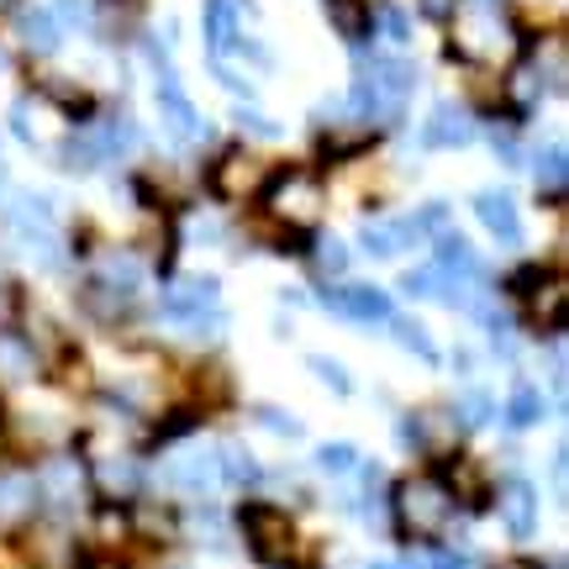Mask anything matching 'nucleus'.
<instances>
[{
  "label": "nucleus",
  "mask_w": 569,
  "mask_h": 569,
  "mask_svg": "<svg viewBox=\"0 0 569 569\" xmlns=\"http://www.w3.org/2000/svg\"><path fill=\"white\" fill-rule=\"evenodd\" d=\"M465 507H459V490L448 486V475L438 465H417V475L396 480L386 490V528L396 543H459L465 538Z\"/></svg>",
  "instance_id": "obj_1"
},
{
  "label": "nucleus",
  "mask_w": 569,
  "mask_h": 569,
  "mask_svg": "<svg viewBox=\"0 0 569 569\" xmlns=\"http://www.w3.org/2000/svg\"><path fill=\"white\" fill-rule=\"evenodd\" d=\"M411 96H417V63L375 53V59H359V69H353V90H348L343 111L365 132H380L407 111Z\"/></svg>",
  "instance_id": "obj_2"
},
{
  "label": "nucleus",
  "mask_w": 569,
  "mask_h": 569,
  "mask_svg": "<svg viewBox=\"0 0 569 569\" xmlns=\"http://www.w3.org/2000/svg\"><path fill=\"white\" fill-rule=\"evenodd\" d=\"M253 206L269 232H317L327 217V184L311 163H280L264 174Z\"/></svg>",
  "instance_id": "obj_3"
},
{
  "label": "nucleus",
  "mask_w": 569,
  "mask_h": 569,
  "mask_svg": "<svg viewBox=\"0 0 569 569\" xmlns=\"http://www.w3.org/2000/svg\"><path fill=\"white\" fill-rule=\"evenodd\" d=\"M232 528H238V543H243L248 559L259 569H284V565H296V559H306L296 511L280 507V501L243 496V507L232 511Z\"/></svg>",
  "instance_id": "obj_4"
},
{
  "label": "nucleus",
  "mask_w": 569,
  "mask_h": 569,
  "mask_svg": "<svg viewBox=\"0 0 569 569\" xmlns=\"http://www.w3.org/2000/svg\"><path fill=\"white\" fill-rule=\"evenodd\" d=\"M148 486H159V496H180V501H211L222 490V465H217V443L201 448H169L159 469H148Z\"/></svg>",
  "instance_id": "obj_5"
},
{
  "label": "nucleus",
  "mask_w": 569,
  "mask_h": 569,
  "mask_svg": "<svg viewBox=\"0 0 569 569\" xmlns=\"http://www.w3.org/2000/svg\"><path fill=\"white\" fill-rule=\"evenodd\" d=\"M490 511L501 517V528H507L511 543H532V532L543 522V490L532 486L522 469H507V475H496V486H490Z\"/></svg>",
  "instance_id": "obj_6"
},
{
  "label": "nucleus",
  "mask_w": 569,
  "mask_h": 569,
  "mask_svg": "<svg viewBox=\"0 0 569 569\" xmlns=\"http://www.w3.org/2000/svg\"><path fill=\"white\" fill-rule=\"evenodd\" d=\"M264 174L269 169L253 159V148L232 142V148H222V153L211 159V169H206V190H211L217 201H253L259 184H264Z\"/></svg>",
  "instance_id": "obj_7"
},
{
  "label": "nucleus",
  "mask_w": 569,
  "mask_h": 569,
  "mask_svg": "<svg viewBox=\"0 0 569 569\" xmlns=\"http://www.w3.org/2000/svg\"><path fill=\"white\" fill-rule=\"evenodd\" d=\"M153 101H159V117H163V132L174 142H206L211 138V122H206L201 111H196V101L184 96L180 74H174V63L169 69H153Z\"/></svg>",
  "instance_id": "obj_8"
},
{
  "label": "nucleus",
  "mask_w": 569,
  "mask_h": 569,
  "mask_svg": "<svg viewBox=\"0 0 569 569\" xmlns=\"http://www.w3.org/2000/svg\"><path fill=\"white\" fill-rule=\"evenodd\" d=\"M322 306H332L343 322L353 327H386L390 317H396V301H390L380 284L369 280H332L322 284Z\"/></svg>",
  "instance_id": "obj_9"
},
{
  "label": "nucleus",
  "mask_w": 569,
  "mask_h": 569,
  "mask_svg": "<svg viewBox=\"0 0 569 569\" xmlns=\"http://www.w3.org/2000/svg\"><path fill=\"white\" fill-rule=\"evenodd\" d=\"M417 243H427V232L411 211H401V217H365L359 222V248L369 259H401Z\"/></svg>",
  "instance_id": "obj_10"
},
{
  "label": "nucleus",
  "mask_w": 569,
  "mask_h": 569,
  "mask_svg": "<svg viewBox=\"0 0 569 569\" xmlns=\"http://www.w3.org/2000/svg\"><path fill=\"white\" fill-rule=\"evenodd\" d=\"M201 38L211 59H232L243 42V0H206L201 6Z\"/></svg>",
  "instance_id": "obj_11"
},
{
  "label": "nucleus",
  "mask_w": 569,
  "mask_h": 569,
  "mask_svg": "<svg viewBox=\"0 0 569 569\" xmlns=\"http://www.w3.org/2000/svg\"><path fill=\"white\" fill-rule=\"evenodd\" d=\"M475 217L501 248H522V211L511 201V190H475Z\"/></svg>",
  "instance_id": "obj_12"
},
{
  "label": "nucleus",
  "mask_w": 569,
  "mask_h": 569,
  "mask_svg": "<svg viewBox=\"0 0 569 569\" xmlns=\"http://www.w3.org/2000/svg\"><path fill=\"white\" fill-rule=\"evenodd\" d=\"M417 142L432 148V153H438V148H465V142H475V117H469L459 101H438L432 111H427Z\"/></svg>",
  "instance_id": "obj_13"
},
{
  "label": "nucleus",
  "mask_w": 569,
  "mask_h": 569,
  "mask_svg": "<svg viewBox=\"0 0 569 569\" xmlns=\"http://www.w3.org/2000/svg\"><path fill=\"white\" fill-rule=\"evenodd\" d=\"M17 38L27 53H38V59H48V53H59L63 42V21L53 6H17Z\"/></svg>",
  "instance_id": "obj_14"
},
{
  "label": "nucleus",
  "mask_w": 569,
  "mask_h": 569,
  "mask_svg": "<svg viewBox=\"0 0 569 569\" xmlns=\"http://www.w3.org/2000/svg\"><path fill=\"white\" fill-rule=\"evenodd\" d=\"M553 411V401H543V386H532V380H517L511 396L501 401V427L507 432H532V427H543V417Z\"/></svg>",
  "instance_id": "obj_15"
},
{
  "label": "nucleus",
  "mask_w": 569,
  "mask_h": 569,
  "mask_svg": "<svg viewBox=\"0 0 569 569\" xmlns=\"http://www.w3.org/2000/svg\"><path fill=\"white\" fill-rule=\"evenodd\" d=\"M217 465H222V490H243V496L264 490V465L243 443H217Z\"/></svg>",
  "instance_id": "obj_16"
},
{
  "label": "nucleus",
  "mask_w": 569,
  "mask_h": 569,
  "mask_svg": "<svg viewBox=\"0 0 569 569\" xmlns=\"http://www.w3.org/2000/svg\"><path fill=\"white\" fill-rule=\"evenodd\" d=\"M453 422H459V432H480V427H496L501 422V401H496V396H490L486 386H475V380H469L465 390H459V396H453Z\"/></svg>",
  "instance_id": "obj_17"
},
{
  "label": "nucleus",
  "mask_w": 569,
  "mask_h": 569,
  "mask_svg": "<svg viewBox=\"0 0 569 569\" xmlns=\"http://www.w3.org/2000/svg\"><path fill=\"white\" fill-rule=\"evenodd\" d=\"M532 174H538V201H549V206L565 201V190H569V153H565V142L553 138L549 148H538Z\"/></svg>",
  "instance_id": "obj_18"
},
{
  "label": "nucleus",
  "mask_w": 569,
  "mask_h": 569,
  "mask_svg": "<svg viewBox=\"0 0 569 569\" xmlns=\"http://www.w3.org/2000/svg\"><path fill=\"white\" fill-rule=\"evenodd\" d=\"M301 264L311 269V280H317V284L348 280V243H343V238H332V232H317Z\"/></svg>",
  "instance_id": "obj_19"
},
{
  "label": "nucleus",
  "mask_w": 569,
  "mask_h": 569,
  "mask_svg": "<svg viewBox=\"0 0 569 569\" xmlns=\"http://www.w3.org/2000/svg\"><path fill=\"white\" fill-rule=\"evenodd\" d=\"M386 332H390V338H396L401 348H407L411 359H422L427 369L443 365V348H438V338L427 332V322H417V317H401V311H396V317L386 322Z\"/></svg>",
  "instance_id": "obj_20"
},
{
  "label": "nucleus",
  "mask_w": 569,
  "mask_h": 569,
  "mask_svg": "<svg viewBox=\"0 0 569 569\" xmlns=\"http://www.w3.org/2000/svg\"><path fill=\"white\" fill-rule=\"evenodd\" d=\"M327 17L338 27V38H348L353 48L375 38V6L369 0H327Z\"/></svg>",
  "instance_id": "obj_21"
},
{
  "label": "nucleus",
  "mask_w": 569,
  "mask_h": 569,
  "mask_svg": "<svg viewBox=\"0 0 569 569\" xmlns=\"http://www.w3.org/2000/svg\"><path fill=\"white\" fill-rule=\"evenodd\" d=\"M306 369H311V380L327 386L338 401H353V396H359V380L348 375V365L338 359V353H306Z\"/></svg>",
  "instance_id": "obj_22"
},
{
  "label": "nucleus",
  "mask_w": 569,
  "mask_h": 569,
  "mask_svg": "<svg viewBox=\"0 0 569 569\" xmlns=\"http://www.w3.org/2000/svg\"><path fill=\"white\" fill-rule=\"evenodd\" d=\"M359 459H365V453H359V443H348V438H327V443L311 448V465L322 469L327 480H348V475L359 469Z\"/></svg>",
  "instance_id": "obj_23"
},
{
  "label": "nucleus",
  "mask_w": 569,
  "mask_h": 569,
  "mask_svg": "<svg viewBox=\"0 0 569 569\" xmlns=\"http://www.w3.org/2000/svg\"><path fill=\"white\" fill-rule=\"evenodd\" d=\"M248 417L264 427V432H274L280 443H301V438H306V422H301V417H296V411H280L274 401H259V407H248Z\"/></svg>",
  "instance_id": "obj_24"
},
{
  "label": "nucleus",
  "mask_w": 569,
  "mask_h": 569,
  "mask_svg": "<svg viewBox=\"0 0 569 569\" xmlns=\"http://www.w3.org/2000/svg\"><path fill=\"white\" fill-rule=\"evenodd\" d=\"M401 290H407L411 301H438V296H443V269L427 259L422 269H407V274H401Z\"/></svg>",
  "instance_id": "obj_25"
},
{
  "label": "nucleus",
  "mask_w": 569,
  "mask_h": 569,
  "mask_svg": "<svg viewBox=\"0 0 569 569\" xmlns=\"http://www.w3.org/2000/svg\"><path fill=\"white\" fill-rule=\"evenodd\" d=\"M232 122L243 127V132H253V138H280V122H274V117H264V111H259L253 101H238Z\"/></svg>",
  "instance_id": "obj_26"
},
{
  "label": "nucleus",
  "mask_w": 569,
  "mask_h": 569,
  "mask_svg": "<svg viewBox=\"0 0 569 569\" xmlns=\"http://www.w3.org/2000/svg\"><path fill=\"white\" fill-rule=\"evenodd\" d=\"M375 32H386L390 42H411V17L401 6H380L375 11Z\"/></svg>",
  "instance_id": "obj_27"
},
{
  "label": "nucleus",
  "mask_w": 569,
  "mask_h": 569,
  "mask_svg": "<svg viewBox=\"0 0 569 569\" xmlns=\"http://www.w3.org/2000/svg\"><path fill=\"white\" fill-rule=\"evenodd\" d=\"M443 359H448V369H453V375H459L465 386H469V380H475V375H480V353H475V348H469V343H453V348H448V353H443Z\"/></svg>",
  "instance_id": "obj_28"
},
{
  "label": "nucleus",
  "mask_w": 569,
  "mask_h": 569,
  "mask_svg": "<svg viewBox=\"0 0 569 569\" xmlns=\"http://www.w3.org/2000/svg\"><path fill=\"white\" fill-rule=\"evenodd\" d=\"M549 486H553V501H565V486H569V448L565 443L549 453Z\"/></svg>",
  "instance_id": "obj_29"
},
{
  "label": "nucleus",
  "mask_w": 569,
  "mask_h": 569,
  "mask_svg": "<svg viewBox=\"0 0 569 569\" xmlns=\"http://www.w3.org/2000/svg\"><path fill=\"white\" fill-rule=\"evenodd\" d=\"M459 6H465V0H417V11H422L427 21H453Z\"/></svg>",
  "instance_id": "obj_30"
},
{
  "label": "nucleus",
  "mask_w": 569,
  "mask_h": 569,
  "mask_svg": "<svg viewBox=\"0 0 569 569\" xmlns=\"http://www.w3.org/2000/svg\"><path fill=\"white\" fill-rule=\"evenodd\" d=\"M274 338H280V343H284V338H296V322H290L284 311H280V317H274Z\"/></svg>",
  "instance_id": "obj_31"
},
{
  "label": "nucleus",
  "mask_w": 569,
  "mask_h": 569,
  "mask_svg": "<svg viewBox=\"0 0 569 569\" xmlns=\"http://www.w3.org/2000/svg\"><path fill=\"white\" fill-rule=\"evenodd\" d=\"M17 6H21V0H0V21H6V17H17Z\"/></svg>",
  "instance_id": "obj_32"
}]
</instances>
